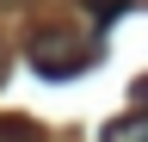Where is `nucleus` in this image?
<instances>
[{
    "mask_svg": "<svg viewBox=\"0 0 148 142\" xmlns=\"http://www.w3.org/2000/svg\"><path fill=\"white\" fill-rule=\"evenodd\" d=\"M25 56H31V68L43 80H74V74H86V68L99 62V43H80V37H68V31H37L25 43Z\"/></svg>",
    "mask_w": 148,
    "mask_h": 142,
    "instance_id": "obj_1",
    "label": "nucleus"
},
{
    "mask_svg": "<svg viewBox=\"0 0 148 142\" xmlns=\"http://www.w3.org/2000/svg\"><path fill=\"white\" fill-rule=\"evenodd\" d=\"M105 142H148V105H142V111L111 117V123H105Z\"/></svg>",
    "mask_w": 148,
    "mask_h": 142,
    "instance_id": "obj_2",
    "label": "nucleus"
}]
</instances>
